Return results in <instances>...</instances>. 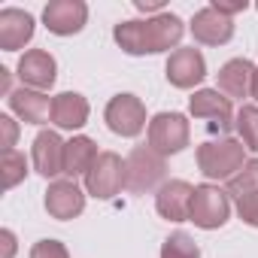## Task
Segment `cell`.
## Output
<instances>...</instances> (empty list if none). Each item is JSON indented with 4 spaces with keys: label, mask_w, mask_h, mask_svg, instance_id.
I'll use <instances>...</instances> for the list:
<instances>
[{
    "label": "cell",
    "mask_w": 258,
    "mask_h": 258,
    "mask_svg": "<svg viewBox=\"0 0 258 258\" xmlns=\"http://www.w3.org/2000/svg\"><path fill=\"white\" fill-rule=\"evenodd\" d=\"M204 76H207V64H204V55L195 46L191 49H176L170 55V61H167V79L176 88H191Z\"/></svg>",
    "instance_id": "cell-11"
},
{
    "label": "cell",
    "mask_w": 258,
    "mask_h": 258,
    "mask_svg": "<svg viewBox=\"0 0 258 258\" xmlns=\"http://www.w3.org/2000/svg\"><path fill=\"white\" fill-rule=\"evenodd\" d=\"M25 173H28V161H25V155H22V152H16V149L4 152V185H7V188H13Z\"/></svg>",
    "instance_id": "cell-24"
},
{
    "label": "cell",
    "mask_w": 258,
    "mask_h": 258,
    "mask_svg": "<svg viewBox=\"0 0 258 258\" xmlns=\"http://www.w3.org/2000/svg\"><path fill=\"white\" fill-rule=\"evenodd\" d=\"M191 201H195V188L182 179H170L161 185L158 198H155V207L164 219L170 222H185L191 216Z\"/></svg>",
    "instance_id": "cell-10"
},
{
    "label": "cell",
    "mask_w": 258,
    "mask_h": 258,
    "mask_svg": "<svg viewBox=\"0 0 258 258\" xmlns=\"http://www.w3.org/2000/svg\"><path fill=\"white\" fill-rule=\"evenodd\" d=\"M85 182H88V191L94 198H112L121 185H124V164L118 155L112 152H100L97 161L91 164V170L85 173Z\"/></svg>",
    "instance_id": "cell-7"
},
{
    "label": "cell",
    "mask_w": 258,
    "mask_h": 258,
    "mask_svg": "<svg viewBox=\"0 0 258 258\" xmlns=\"http://www.w3.org/2000/svg\"><path fill=\"white\" fill-rule=\"evenodd\" d=\"M88 118V103L82 94H73V91H64L58 97H52V121L58 127H82Z\"/></svg>",
    "instance_id": "cell-18"
},
{
    "label": "cell",
    "mask_w": 258,
    "mask_h": 258,
    "mask_svg": "<svg viewBox=\"0 0 258 258\" xmlns=\"http://www.w3.org/2000/svg\"><path fill=\"white\" fill-rule=\"evenodd\" d=\"M34 37V19L25 10H4L0 13V46L7 52L22 49L28 40Z\"/></svg>",
    "instance_id": "cell-17"
},
{
    "label": "cell",
    "mask_w": 258,
    "mask_h": 258,
    "mask_svg": "<svg viewBox=\"0 0 258 258\" xmlns=\"http://www.w3.org/2000/svg\"><path fill=\"white\" fill-rule=\"evenodd\" d=\"M237 213L246 225H255L258 228V195L255 198H246V201H237Z\"/></svg>",
    "instance_id": "cell-26"
},
{
    "label": "cell",
    "mask_w": 258,
    "mask_h": 258,
    "mask_svg": "<svg viewBox=\"0 0 258 258\" xmlns=\"http://www.w3.org/2000/svg\"><path fill=\"white\" fill-rule=\"evenodd\" d=\"M252 97H258V70H255V82H252Z\"/></svg>",
    "instance_id": "cell-29"
},
{
    "label": "cell",
    "mask_w": 258,
    "mask_h": 258,
    "mask_svg": "<svg viewBox=\"0 0 258 258\" xmlns=\"http://www.w3.org/2000/svg\"><path fill=\"white\" fill-rule=\"evenodd\" d=\"M19 76L25 85L37 88V91H46L52 88L55 82V58L43 49H34V52H25V58L19 61Z\"/></svg>",
    "instance_id": "cell-13"
},
{
    "label": "cell",
    "mask_w": 258,
    "mask_h": 258,
    "mask_svg": "<svg viewBox=\"0 0 258 258\" xmlns=\"http://www.w3.org/2000/svg\"><path fill=\"white\" fill-rule=\"evenodd\" d=\"M106 124L121 137H137L146 127V109L134 94H118L106 106Z\"/></svg>",
    "instance_id": "cell-6"
},
{
    "label": "cell",
    "mask_w": 258,
    "mask_h": 258,
    "mask_svg": "<svg viewBox=\"0 0 258 258\" xmlns=\"http://www.w3.org/2000/svg\"><path fill=\"white\" fill-rule=\"evenodd\" d=\"M252 82H255V67L246 58H234L219 70V91L231 100V97H249L252 94Z\"/></svg>",
    "instance_id": "cell-14"
},
{
    "label": "cell",
    "mask_w": 258,
    "mask_h": 258,
    "mask_svg": "<svg viewBox=\"0 0 258 258\" xmlns=\"http://www.w3.org/2000/svg\"><path fill=\"white\" fill-rule=\"evenodd\" d=\"M243 143L237 140H213V143H204L198 149V164H201V173L210 176V179H234L237 170H243Z\"/></svg>",
    "instance_id": "cell-2"
},
{
    "label": "cell",
    "mask_w": 258,
    "mask_h": 258,
    "mask_svg": "<svg viewBox=\"0 0 258 258\" xmlns=\"http://www.w3.org/2000/svg\"><path fill=\"white\" fill-rule=\"evenodd\" d=\"M182 22L176 16H158L149 22H124L115 25V40L127 55H146V52H164L179 43Z\"/></svg>",
    "instance_id": "cell-1"
},
{
    "label": "cell",
    "mask_w": 258,
    "mask_h": 258,
    "mask_svg": "<svg viewBox=\"0 0 258 258\" xmlns=\"http://www.w3.org/2000/svg\"><path fill=\"white\" fill-rule=\"evenodd\" d=\"M191 115L207 121V131L210 134H225L228 127H231V100L219 91H198L191 97Z\"/></svg>",
    "instance_id": "cell-8"
},
{
    "label": "cell",
    "mask_w": 258,
    "mask_h": 258,
    "mask_svg": "<svg viewBox=\"0 0 258 258\" xmlns=\"http://www.w3.org/2000/svg\"><path fill=\"white\" fill-rule=\"evenodd\" d=\"M94 161H97V146L88 137H76V140H70L64 146V173L67 176L88 173Z\"/></svg>",
    "instance_id": "cell-20"
},
{
    "label": "cell",
    "mask_w": 258,
    "mask_h": 258,
    "mask_svg": "<svg viewBox=\"0 0 258 258\" xmlns=\"http://www.w3.org/2000/svg\"><path fill=\"white\" fill-rule=\"evenodd\" d=\"M191 34H195V40L204 43V46H219V43H228V40L234 37V22H231L228 16H222L219 10L207 7V10H201V13L195 16Z\"/></svg>",
    "instance_id": "cell-12"
},
{
    "label": "cell",
    "mask_w": 258,
    "mask_h": 258,
    "mask_svg": "<svg viewBox=\"0 0 258 258\" xmlns=\"http://www.w3.org/2000/svg\"><path fill=\"white\" fill-rule=\"evenodd\" d=\"M161 258H201V249H198V243H195L188 234L176 231V234H170V237L164 240Z\"/></svg>",
    "instance_id": "cell-23"
},
{
    "label": "cell",
    "mask_w": 258,
    "mask_h": 258,
    "mask_svg": "<svg viewBox=\"0 0 258 258\" xmlns=\"http://www.w3.org/2000/svg\"><path fill=\"white\" fill-rule=\"evenodd\" d=\"M31 258H67V249L58 240H40L31 249Z\"/></svg>",
    "instance_id": "cell-25"
},
{
    "label": "cell",
    "mask_w": 258,
    "mask_h": 258,
    "mask_svg": "<svg viewBox=\"0 0 258 258\" xmlns=\"http://www.w3.org/2000/svg\"><path fill=\"white\" fill-rule=\"evenodd\" d=\"M228 195L234 201H246V198L258 195V158H252L249 164H243V170L234 179H228Z\"/></svg>",
    "instance_id": "cell-21"
},
{
    "label": "cell",
    "mask_w": 258,
    "mask_h": 258,
    "mask_svg": "<svg viewBox=\"0 0 258 258\" xmlns=\"http://www.w3.org/2000/svg\"><path fill=\"white\" fill-rule=\"evenodd\" d=\"M213 10H219L222 16H228V19H231L234 13H243V10H246V0H243V4H219V0H216Z\"/></svg>",
    "instance_id": "cell-27"
},
{
    "label": "cell",
    "mask_w": 258,
    "mask_h": 258,
    "mask_svg": "<svg viewBox=\"0 0 258 258\" xmlns=\"http://www.w3.org/2000/svg\"><path fill=\"white\" fill-rule=\"evenodd\" d=\"M64 146L61 137L55 131H43L37 140H34V167L49 179V176H58L64 173Z\"/></svg>",
    "instance_id": "cell-15"
},
{
    "label": "cell",
    "mask_w": 258,
    "mask_h": 258,
    "mask_svg": "<svg viewBox=\"0 0 258 258\" xmlns=\"http://www.w3.org/2000/svg\"><path fill=\"white\" fill-rule=\"evenodd\" d=\"M164 170H167L164 155H158L152 146H137L124 161V185L134 195L152 191L164 179Z\"/></svg>",
    "instance_id": "cell-3"
},
{
    "label": "cell",
    "mask_w": 258,
    "mask_h": 258,
    "mask_svg": "<svg viewBox=\"0 0 258 258\" xmlns=\"http://www.w3.org/2000/svg\"><path fill=\"white\" fill-rule=\"evenodd\" d=\"M82 207H85V198H82V191L76 188L73 179L49 185V191H46V210L55 219H73V216L82 213Z\"/></svg>",
    "instance_id": "cell-16"
},
{
    "label": "cell",
    "mask_w": 258,
    "mask_h": 258,
    "mask_svg": "<svg viewBox=\"0 0 258 258\" xmlns=\"http://www.w3.org/2000/svg\"><path fill=\"white\" fill-rule=\"evenodd\" d=\"M228 195L216 185H198L191 201V222L198 228H222L228 222Z\"/></svg>",
    "instance_id": "cell-5"
},
{
    "label": "cell",
    "mask_w": 258,
    "mask_h": 258,
    "mask_svg": "<svg viewBox=\"0 0 258 258\" xmlns=\"http://www.w3.org/2000/svg\"><path fill=\"white\" fill-rule=\"evenodd\" d=\"M85 16H88V7L82 4V0H55V4H49L46 13H43L46 28L52 34H58V37H67V34L82 31Z\"/></svg>",
    "instance_id": "cell-9"
},
{
    "label": "cell",
    "mask_w": 258,
    "mask_h": 258,
    "mask_svg": "<svg viewBox=\"0 0 258 258\" xmlns=\"http://www.w3.org/2000/svg\"><path fill=\"white\" fill-rule=\"evenodd\" d=\"M188 121L179 112H161L149 121V146L158 155H173L188 146Z\"/></svg>",
    "instance_id": "cell-4"
},
{
    "label": "cell",
    "mask_w": 258,
    "mask_h": 258,
    "mask_svg": "<svg viewBox=\"0 0 258 258\" xmlns=\"http://www.w3.org/2000/svg\"><path fill=\"white\" fill-rule=\"evenodd\" d=\"M10 106L31 124H43L52 118V100L40 91H28V88H19L10 94Z\"/></svg>",
    "instance_id": "cell-19"
},
{
    "label": "cell",
    "mask_w": 258,
    "mask_h": 258,
    "mask_svg": "<svg viewBox=\"0 0 258 258\" xmlns=\"http://www.w3.org/2000/svg\"><path fill=\"white\" fill-rule=\"evenodd\" d=\"M0 124H4V134H7V143H4V146H7V152H10V149H13V140H16V124H13L10 115L0 118Z\"/></svg>",
    "instance_id": "cell-28"
},
{
    "label": "cell",
    "mask_w": 258,
    "mask_h": 258,
    "mask_svg": "<svg viewBox=\"0 0 258 258\" xmlns=\"http://www.w3.org/2000/svg\"><path fill=\"white\" fill-rule=\"evenodd\" d=\"M237 131L243 137V146L258 152V106H243L237 112Z\"/></svg>",
    "instance_id": "cell-22"
}]
</instances>
